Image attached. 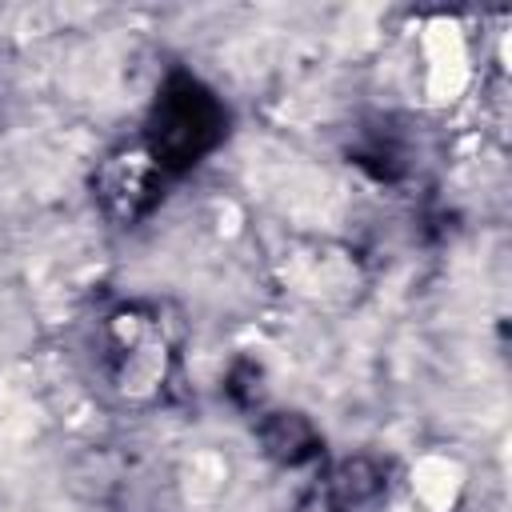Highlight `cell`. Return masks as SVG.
<instances>
[{"label":"cell","mask_w":512,"mask_h":512,"mask_svg":"<svg viewBox=\"0 0 512 512\" xmlns=\"http://www.w3.org/2000/svg\"><path fill=\"white\" fill-rule=\"evenodd\" d=\"M264 448L276 456V460H284V464H300V460H308L312 452H316V432H312V424L304 420V416H288V412H280V416H272L268 424H264Z\"/></svg>","instance_id":"3957f363"},{"label":"cell","mask_w":512,"mask_h":512,"mask_svg":"<svg viewBox=\"0 0 512 512\" xmlns=\"http://www.w3.org/2000/svg\"><path fill=\"white\" fill-rule=\"evenodd\" d=\"M228 132V112L208 84L188 72H172L156 92L148 116V156L160 172H184L200 164Z\"/></svg>","instance_id":"6da1fadb"},{"label":"cell","mask_w":512,"mask_h":512,"mask_svg":"<svg viewBox=\"0 0 512 512\" xmlns=\"http://www.w3.org/2000/svg\"><path fill=\"white\" fill-rule=\"evenodd\" d=\"M376 488H380V472H376L368 460H348V464L340 468V476H336V492H340L344 500H352V504L368 500Z\"/></svg>","instance_id":"277c9868"},{"label":"cell","mask_w":512,"mask_h":512,"mask_svg":"<svg viewBox=\"0 0 512 512\" xmlns=\"http://www.w3.org/2000/svg\"><path fill=\"white\" fill-rule=\"evenodd\" d=\"M160 180L164 172L148 152L112 156L96 176V200L112 220L128 224V220H140L160 200Z\"/></svg>","instance_id":"7a4b0ae2"}]
</instances>
